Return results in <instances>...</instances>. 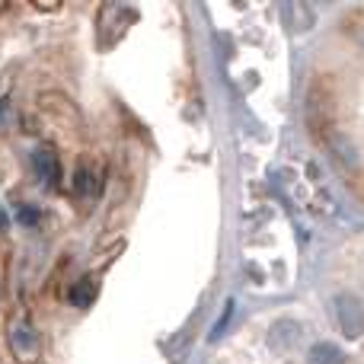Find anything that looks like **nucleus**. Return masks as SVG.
I'll list each match as a JSON object with an SVG mask.
<instances>
[{"label": "nucleus", "mask_w": 364, "mask_h": 364, "mask_svg": "<svg viewBox=\"0 0 364 364\" xmlns=\"http://www.w3.org/2000/svg\"><path fill=\"white\" fill-rule=\"evenodd\" d=\"M307 364H346V355H342V348L333 346V342H320V346L310 348Z\"/></svg>", "instance_id": "obj_3"}, {"label": "nucleus", "mask_w": 364, "mask_h": 364, "mask_svg": "<svg viewBox=\"0 0 364 364\" xmlns=\"http://www.w3.org/2000/svg\"><path fill=\"white\" fill-rule=\"evenodd\" d=\"M32 166H36V173L48 182V186H58V179H61V164H58V154L51 151V147H38L36 157H32Z\"/></svg>", "instance_id": "obj_2"}, {"label": "nucleus", "mask_w": 364, "mask_h": 364, "mask_svg": "<svg viewBox=\"0 0 364 364\" xmlns=\"http://www.w3.org/2000/svg\"><path fill=\"white\" fill-rule=\"evenodd\" d=\"M336 147H339V157H342V160H348V164H355L352 144H346V141H336Z\"/></svg>", "instance_id": "obj_9"}, {"label": "nucleus", "mask_w": 364, "mask_h": 364, "mask_svg": "<svg viewBox=\"0 0 364 364\" xmlns=\"http://www.w3.org/2000/svg\"><path fill=\"white\" fill-rule=\"evenodd\" d=\"M301 339V326H294V323H278L275 326V333H272V346L275 348H288L291 342H297Z\"/></svg>", "instance_id": "obj_5"}, {"label": "nucleus", "mask_w": 364, "mask_h": 364, "mask_svg": "<svg viewBox=\"0 0 364 364\" xmlns=\"http://www.w3.org/2000/svg\"><path fill=\"white\" fill-rule=\"evenodd\" d=\"M16 218H19V220H23V224H26V227H32V224H36V220H38V214H36V211H32V208H19V214H16Z\"/></svg>", "instance_id": "obj_8"}, {"label": "nucleus", "mask_w": 364, "mask_h": 364, "mask_svg": "<svg viewBox=\"0 0 364 364\" xmlns=\"http://www.w3.org/2000/svg\"><path fill=\"white\" fill-rule=\"evenodd\" d=\"M6 227H10V218H6V211L0 208V230H6Z\"/></svg>", "instance_id": "obj_10"}, {"label": "nucleus", "mask_w": 364, "mask_h": 364, "mask_svg": "<svg viewBox=\"0 0 364 364\" xmlns=\"http://www.w3.org/2000/svg\"><path fill=\"white\" fill-rule=\"evenodd\" d=\"M336 314H339V326L348 339H358L364 333V307H361L358 297L342 294L339 301H336Z\"/></svg>", "instance_id": "obj_1"}, {"label": "nucleus", "mask_w": 364, "mask_h": 364, "mask_svg": "<svg viewBox=\"0 0 364 364\" xmlns=\"http://www.w3.org/2000/svg\"><path fill=\"white\" fill-rule=\"evenodd\" d=\"M93 297H96L93 282H80V284H74V288H70V304H74V307H90V304H93Z\"/></svg>", "instance_id": "obj_6"}, {"label": "nucleus", "mask_w": 364, "mask_h": 364, "mask_svg": "<svg viewBox=\"0 0 364 364\" xmlns=\"http://www.w3.org/2000/svg\"><path fill=\"white\" fill-rule=\"evenodd\" d=\"M13 346H16L23 355H32V352L38 348V336H36V329L26 326V323H23V326H16V329H13Z\"/></svg>", "instance_id": "obj_4"}, {"label": "nucleus", "mask_w": 364, "mask_h": 364, "mask_svg": "<svg viewBox=\"0 0 364 364\" xmlns=\"http://www.w3.org/2000/svg\"><path fill=\"white\" fill-rule=\"evenodd\" d=\"M93 188H96L93 173H90L87 166H77V173H74V192L87 198V195H93Z\"/></svg>", "instance_id": "obj_7"}]
</instances>
